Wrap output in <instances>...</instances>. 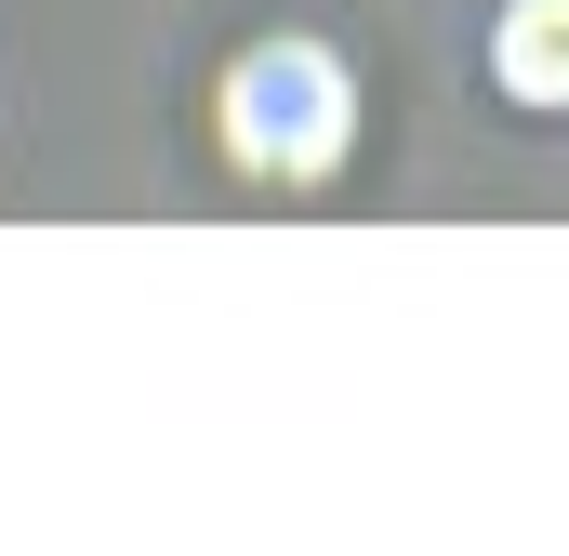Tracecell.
<instances>
[{
  "label": "cell",
  "mask_w": 569,
  "mask_h": 556,
  "mask_svg": "<svg viewBox=\"0 0 569 556\" xmlns=\"http://www.w3.org/2000/svg\"><path fill=\"white\" fill-rule=\"evenodd\" d=\"M477 67H490V107H517V120H569V0H490Z\"/></svg>",
  "instance_id": "obj_2"
},
{
  "label": "cell",
  "mask_w": 569,
  "mask_h": 556,
  "mask_svg": "<svg viewBox=\"0 0 569 556\" xmlns=\"http://www.w3.org/2000/svg\"><path fill=\"white\" fill-rule=\"evenodd\" d=\"M212 133L226 159L252 172V186H331L345 159H358V67L318 40V27H279V40H252L239 67H226V93H212Z\"/></svg>",
  "instance_id": "obj_1"
}]
</instances>
